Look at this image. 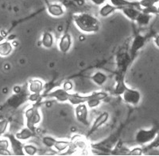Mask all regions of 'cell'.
I'll return each instance as SVG.
<instances>
[{
	"instance_id": "cell-1",
	"label": "cell",
	"mask_w": 159,
	"mask_h": 156,
	"mask_svg": "<svg viewBox=\"0 0 159 156\" xmlns=\"http://www.w3.org/2000/svg\"><path fill=\"white\" fill-rule=\"evenodd\" d=\"M72 20L78 29L85 33H94L100 28L97 18L89 13H77L72 15Z\"/></svg>"
},
{
	"instance_id": "cell-2",
	"label": "cell",
	"mask_w": 159,
	"mask_h": 156,
	"mask_svg": "<svg viewBox=\"0 0 159 156\" xmlns=\"http://www.w3.org/2000/svg\"><path fill=\"white\" fill-rule=\"evenodd\" d=\"M159 132L158 126H154L149 129H140L136 132L134 140L138 145H148L157 136Z\"/></svg>"
},
{
	"instance_id": "cell-3",
	"label": "cell",
	"mask_w": 159,
	"mask_h": 156,
	"mask_svg": "<svg viewBox=\"0 0 159 156\" xmlns=\"http://www.w3.org/2000/svg\"><path fill=\"white\" fill-rule=\"evenodd\" d=\"M25 124L28 128L35 131L36 127L42 121V115L37 104H33L25 111Z\"/></svg>"
},
{
	"instance_id": "cell-4",
	"label": "cell",
	"mask_w": 159,
	"mask_h": 156,
	"mask_svg": "<svg viewBox=\"0 0 159 156\" xmlns=\"http://www.w3.org/2000/svg\"><path fill=\"white\" fill-rule=\"evenodd\" d=\"M14 91V93L7 101V106L13 109H17L29 100L30 93L28 89L26 91L18 86L15 88Z\"/></svg>"
},
{
	"instance_id": "cell-5",
	"label": "cell",
	"mask_w": 159,
	"mask_h": 156,
	"mask_svg": "<svg viewBox=\"0 0 159 156\" xmlns=\"http://www.w3.org/2000/svg\"><path fill=\"white\" fill-rule=\"evenodd\" d=\"M121 96L124 102L133 106H138L142 99V94L140 91L130 87H127Z\"/></svg>"
},
{
	"instance_id": "cell-6",
	"label": "cell",
	"mask_w": 159,
	"mask_h": 156,
	"mask_svg": "<svg viewBox=\"0 0 159 156\" xmlns=\"http://www.w3.org/2000/svg\"><path fill=\"white\" fill-rule=\"evenodd\" d=\"M107 98V93L103 91H96L87 95V101L85 104L89 109H95L101 104L102 101Z\"/></svg>"
},
{
	"instance_id": "cell-7",
	"label": "cell",
	"mask_w": 159,
	"mask_h": 156,
	"mask_svg": "<svg viewBox=\"0 0 159 156\" xmlns=\"http://www.w3.org/2000/svg\"><path fill=\"white\" fill-rule=\"evenodd\" d=\"M75 117L80 124L89 126L90 121L89 120V107L85 103L79 104L75 107Z\"/></svg>"
},
{
	"instance_id": "cell-8",
	"label": "cell",
	"mask_w": 159,
	"mask_h": 156,
	"mask_svg": "<svg viewBox=\"0 0 159 156\" xmlns=\"http://www.w3.org/2000/svg\"><path fill=\"white\" fill-rule=\"evenodd\" d=\"M109 117H110V115L107 111L103 112L99 116H97L94 120V121H93V123L92 124V126H91L89 133H88V136H90L91 135L96 132L99 128H100L102 126L104 125L108 121Z\"/></svg>"
},
{
	"instance_id": "cell-9",
	"label": "cell",
	"mask_w": 159,
	"mask_h": 156,
	"mask_svg": "<svg viewBox=\"0 0 159 156\" xmlns=\"http://www.w3.org/2000/svg\"><path fill=\"white\" fill-rule=\"evenodd\" d=\"M69 96H70V93L67 90H65L63 87H61L56 88L49 93H48L46 97L56 99L57 102H69Z\"/></svg>"
},
{
	"instance_id": "cell-10",
	"label": "cell",
	"mask_w": 159,
	"mask_h": 156,
	"mask_svg": "<svg viewBox=\"0 0 159 156\" xmlns=\"http://www.w3.org/2000/svg\"><path fill=\"white\" fill-rule=\"evenodd\" d=\"M72 45V39L69 32H65L61 37L57 43L58 49L62 53H67L70 51Z\"/></svg>"
},
{
	"instance_id": "cell-11",
	"label": "cell",
	"mask_w": 159,
	"mask_h": 156,
	"mask_svg": "<svg viewBox=\"0 0 159 156\" xmlns=\"http://www.w3.org/2000/svg\"><path fill=\"white\" fill-rule=\"evenodd\" d=\"M146 40H147L146 37L142 36V35H137V36L134 37L131 42L130 52H129L132 59L134 57L137 52L144 47L145 44H146Z\"/></svg>"
},
{
	"instance_id": "cell-12",
	"label": "cell",
	"mask_w": 159,
	"mask_h": 156,
	"mask_svg": "<svg viewBox=\"0 0 159 156\" xmlns=\"http://www.w3.org/2000/svg\"><path fill=\"white\" fill-rule=\"evenodd\" d=\"M6 137L9 140L11 147L14 154H16V155H23V154H25L23 151L24 144H22L21 140L17 139L14 135H7Z\"/></svg>"
},
{
	"instance_id": "cell-13",
	"label": "cell",
	"mask_w": 159,
	"mask_h": 156,
	"mask_svg": "<svg viewBox=\"0 0 159 156\" xmlns=\"http://www.w3.org/2000/svg\"><path fill=\"white\" fill-rule=\"evenodd\" d=\"M47 12L50 16L60 18L65 14V10L63 6L60 3H49L47 5Z\"/></svg>"
},
{
	"instance_id": "cell-14",
	"label": "cell",
	"mask_w": 159,
	"mask_h": 156,
	"mask_svg": "<svg viewBox=\"0 0 159 156\" xmlns=\"http://www.w3.org/2000/svg\"><path fill=\"white\" fill-rule=\"evenodd\" d=\"M27 89L30 93L41 94L44 89V83L40 79H31L28 83Z\"/></svg>"
},
{
	"instance_id": "cell-15",
	"label": "cell",
	"mask_w": 159,
	"mask_h": 156,
	"mask_svg": "<svg viewBox=\"0 0 159 156\" xmlns=\"http://www.w3.org/2000/svg\"><path fill=\"white\" fill-rule=\"evenodd\" d=\"M130 55L129 52L128 53L127 52H123L122 54L119 55L117 56L116 62H117L118 69L119 70V72L123 73V72H124L127 68L129 64H130Z\"/></svg>"
},
{
	"instance_id": "cell-16",
	"label": "cell",
	"mask_w": 159,
	"mask_h": 156,
	"mask_svg": "<svg viewBox=\"0 0 159 156\" xmlns=\"http://www.w3.org/2000/svg\"><path fill=\"white\" fill-rule=\"evenodd\" d=\"M119 11H122L125 17H127L129 20L133 22H135L136 18L141 12V9L135 6H125L122 7Z\"/></svg>"
},
{
	"instance_id": "cell-17",
	"label": "cell",
	"mask_w": 159,
	"mask_h": 156,
	"mask_svg": "<svg viewBox=\"0 0 159 156\" xmlns=\"http://www.w3.org/2000/svg\"><path fill=\"white\" fill-rule=\"evenodd\" d=\"M116 11H119V8L113 6L110 2L109 3L106 2L103 6H101V7H100L99 11V15L102 18H107L110 15H111L112 14H114Z\"/></svg>"
},
{
	"instance_id": "cell-18",
	"label": "cell",
	"mask_w": 159,
	"mask_h": 156,
	"mask_svg": "<svg viewBox=\"0 0 159 156\" xmlns=\"http://www.w3.org/2000/svg\"><path fill=\"white\" fill-rule=\"evenodd\" d=\"M110 3L119 8V11L125 6H135L140 8L139 1H130V0H109ZM141 9V8H140Z\"/></svg>"
},
{
	"instance_id": "cell-19",
	"label": "cell",
	"mask_w": 159,
	"mask_h": 156,
	"mask_svg": "<svg viewBox=\"0 0 159 156\" xmlns=\"http://www.w3.org/2000/svg\"><path fill=\"white\" fill-rule=\"evenodd\" d=\"M34 132L35 131L26 126V127L23 128L21 131L17 132L15 136L17 139H18L21 141H25V140H28L32 138L34 136Z\"/></svg>"
},
{
	"instance_id": "cell-20",
	"label": "cell",
	"mask_w": 159,
	"mask_h": 156,
	"mask_svg": "<svg viewBox=\"0 0 159 156\" xmlns=\"http://www.w3.org/2000/svg\"><path fill=\"white\" fill-rule=\"evenodd\" d=\"M41 44L42 47L46 49H51L54 45V37L50 32H45L42 34Z\"/></svg>"
},
{
	"instance_id": "cell-21",
	"label": "cell",
	"mask_w": 159,
	"mask_h": 156,
	"mask_svg": "<svg viewBox=\"0 0 159 156\" xmlns=\"http://www.w3.org/2000/svg\"><path fill=\"white\" fill-rule=\"evenodd\" d=\"M91 80L97 86H103L107 80V76L105 73L102 72H95L93 75L90 77Z\"/></svg>"
},
{
	"instance_id": "cell-22",
	"label": "cell",
	"mask_w": 159,
	"mask_h": 156,
	"mask_svg": "<svg viewBox=\"0 0 159 156\" xmlns=\"http://www.w3.org/2000/svg\"><path fill=\"white\" fill-rule=\"evenodd\" d=\"M14 47L9 41H3L0 43V56L6 57L10 56L13 52Z\"/></svg>"
},
{
	"instance_id": "cell-23",
	"label": "cell",
	"mask_w": 159,
	"mask_h": 156,
	"mask_svg": "<svg viewBox=\"0 0 159 156\" xmlns=\"http://www.w3.org/2000/svg\"><path fill=\"white\" fill-rule=\"evenodd\" d=\"M127 88V86L125 83L124 79H123V76H120V77L116 79V83L113 92H114L116 95H122Z\"/></svg>"
},
{
	"instance_id": "cell-24",
	"label": "cell",
	"mask_w": 159,
	"mask_h": 156,
	"mask_svg": "<svg viewBox=\"0 0 159 156\" xmlns=\"http://www.w3.org/2000/svg\"><path fill=\"white\" fill-rule=\"evenodd\" d=\"M87 101V95H80L78 93H70L69 102L72 106H77L79 104L85 103Z\"/></svg>"
},
{
	"instance_id": "cell-25",
	"label": "cell",
	"mask_w": 159,
	"mask_h": 156,
	"mask_svg": "<svg viewBox=\"0 0 159 156\" xmlns=\"http://www.w3.org/2000/svg\"><path fill=\"white\" fill-rule=\"evenodd\" d=\"M151 18V15H148V14H146V13H143L141 11L139 16H138V18H136L135 22L139 26H146V25H147L150 23Z\"/></svg>"
},
{
	"instance_id": "cell-26",
	"label": "cell",
	"mask_w": 159,
	"mask_h": 156,
	"mask_svg": "<svg viewBox=\"0 0 159 156\" xmlns=\"http://www.w3.org/2000/svg\"><path fill=\"white\" fill-rule=\"evenodd\" d=\"M11 144L8 139H2L0 140V155H11L12 153L9 150Z\"/></svg>"
},
{
	"instance_id": "cell-27",
	"label": "cell",
	"mask_w": 159,
	"mask_h": 156,
	"mask_svg": "<svg viewBox=\"0 0 159 156\" xmlns=\"http://www.w3.org/2000/svg\"><path fill=\"white\" fill-rule=\"evenodd\" d=\"M71 145H72V142L71 141H65V140H58L57 141L56 144H55L53 149H55L56 151H65L70 148Z\"/></svg>"
},
{
	"instance_id": "cell-28",
	"label": "cell",
	"mask_w": 159,
	"mask_h": 156,
	"mask_svg": "<svg viewBox=\"0 0 159 156\" xmlns=\"http://www.w3.org/2000/svg\"><path fill=\"white\" fill-rule=\"evenodd\" d=\"M57 141V140L56 138L50 136H45L42 137V144L48 148H53Z\"/></svg>"
},
{
	"instance_id": "cell-29",
	"label": "cell",
	"mask_w": 159,
	"mask_h": 156,
	"mask_svg": "<svg viewBox=\"0 0 159 156\" xmlns=\"http://www.w3.org/2000/svg\"><path fill=\"white\" fill-rule=\"evenodd\" d=\"M23 151L25 154L33 156L37 154L38 150L36 146L33 145V144H25L23 146Z\"/></svg>"
},
{
	"instance_id": "cell-30",
	"label": "cell",
	"mask_w": 159,
	"mask_h": 156,
	"mask_svg": "<svg viewBox=\"0 0 159 156\" xmlns=\"http://www.w3.org/2000/svg\"><path fill=\"white\" fill-rule=\"evenodd\" d=\"M8 126H9V120L7 119H2L0 120V136L5 134Z\"/></svg>"
},
{
	"instance_id": "cell-31",
	"label": "cell",
	"mask_w": 159,
	"mask_h": 156,
	"mask_svg": "<svg viewBox=\"0 0 159 156\" xmlns=\"http://www.w3.org/2000/svg\"><path fill=\"white\" fill-rule=\"evenodd\" d=\"M141 11L143 13H146V14H148V15H157V6L156 5L150 6L149 7L143 8L141 10Z\"/></svg>"
},
{
	"instance_id": "cell-32",
	"label": "cell",
	"mask_w": 159,
	"mask_h": 156,
	"mask_svg": "<svg viewBox=\"0 0 159 156\" xmlns=\"http://www.w3.org/2000/svg\"><path fill=\"white\" fill-rule=\"evenodd\" d=\"M155 148H159V132L157 133V136L155 137V139L150 144H148V146L147 147V149H149V150Z\"/></svg>"
},
{
	"instance_id": "cell-33",
	"label": "cell",
	"mask_w": 159,
	"mask_h": 156,
	"mask_svg": "<svg viewBox=\"0 0 159 156\" xmlns=\"http://www.w3.org/2000/svg\"><path fill=\"white\" fill-rule=\"evenodd\" d=\"M143 149L142 147H136L132 149V150H130L128 154L129 155H141V154H143Z\"/></svg>"
},
{
	"instance_id": "cell-34",
	"label": "cell",
	"mask_w": 159,
	"mask_h": 156,
	"mask_svg": "<svg viewBox=\"0 0 159 156\" xmlns=\"http://www.w3.org/2000/svg\"><path fill=\"white\" fill-rule=\"evenodd\" d=\"M62 87H63L65 90H67V91L69 92L70 90H72V87H73V84H72V83L71 81H66V82H65V83H63Z\"/></svg>"
},
{
	"instance_id": "cell-35",
	"label": "cell",
	"mask_w": 159,
	"mask_h": 156,
	"mask_svg": "<svg viewBox=\"0 0 159 156\" xmlns=\"http://www.w3.org/2000/svg\"><path fill=\"white\" fill-rule=\"evenodd\" d=\"M90 1L91 2H92L94 5L99 6H103V4L106 3V2H107V0H90Z\"/></svg>"
},
{
	"instance_id": "cell-36",
	"label": "cell",
	"mask_w": 159,
	"mask_h": 156,
	"mask_svg": "<svg viewBox=\"0 0 159 156\" xmlns=\"http://www.w3.org/2000/svg\"><path fill=\"white\" fill-rule=\"evenodd\" d=\"M154 45H156V47L159 49V35H157V36L154 37Z\"/></svg>"
},
{
	"instance_id": "cell-37",
	"label": "cell",
	"mask_w": 159,
	"mask_h": 156,
	"mask_svg": "<svg viewBox=\"0 0 159 156\" xmlns=\"http://www.w3.org/2000/svg\"><path fill=\"white\" fill-rule=\"evenodd\" d=\"M148 1L152 5H156V4L159 3V0H148Z\"/></svg>"
},
{
	"instance_id": "cell-38",
	"label": "cell",
	"mask_w": 159,
	"mask_h": 156,
	"mask_svg": "<svg viewBox=\"0 0 159 156\" xmlns=\"http://www.w3.org/2000/svg\"><path fill=\"white\" fill-rule=\"evenodd\" d=\"M3 41H5V37H4L2 36V35L0 34V43Z\"/></svg>"
},
{
	"instance_id": "cell-39",
	"label": "cell",
	"mask_w": 159,
	"mask_h": 156,
	"mask_svg": "<svg viewBox=\"0 0 159 156\" xmlns=\"http://www.w3.org/2000/svg\"><path fill=\"white\" fill-rule=\"evenodd\" d=\"M157 15H159V3L158 6H157Z\"/></svg>"
}]
</instances>
